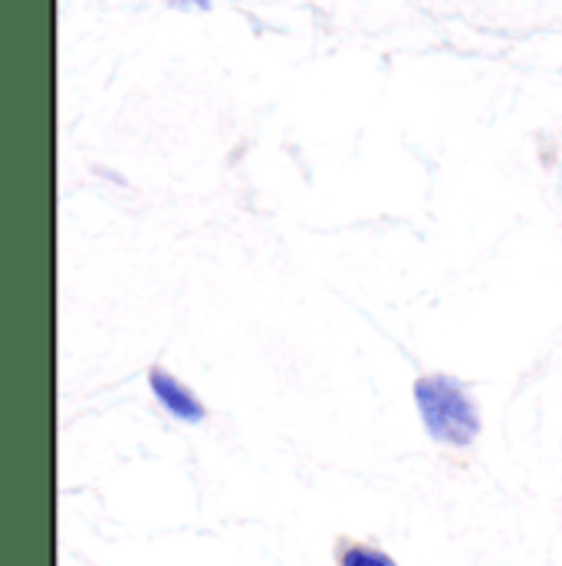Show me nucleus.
<instances>
[{
  "mask_svg": "<svg viewBox=\"0 0 562 566\" xmlns=\"http://www.w3.org/2000/svg\"><path fill=\"white\" fill-rule=\"evenodd\" d=\"M415 402L427 434L450 448H467L480 431V412L454 376H424L415 382Z\"/></svg>",
  "mask_w": 562,
  "mask_h": 566,
  "instance_id": "f257e3e1",
  "label": "nucleus"
},
{
  "mask_svg": "<svg viewBox=\"0 0 562 566\" xmlns=\"http://www.w3.org/2000/svg\"><path fill=\"white\" fill-rule=\"evenodd\" d=\"M148 389H151V396L165 406V412L168 416H174L178 422H201L204 419V406L194 399V392L184 386V382H178L171 373H165V369H151L148 373Z\"/></svg>",
  "mask_w": 562,
  "mask_h": 566,
  "instance_id": "f03ea898",
  "label": "nucleus"
},
{
  "mask_svg": "<svg viewBox=\"0 0 562 566\" xmlns=\"http://www.w3.org/2000/svg\"><path fill=\"white\" fill-rule=\"evenodd\" d=\"M339 566H399L389 554L375 551V547H362V544H352L339 554Z\"/></svg>",
  "mask_w": 562,
  "mask_h": 566,
  "instance_id": "7ed1b4c3",
  "label": "nucleus"
},
{
  "mask_svg": "<svg viewBox=\"0 0 562 566\" xmlns=\"http://www.w3.org/2000/svg\"><path fill=\"white\" fill-rule=\"evenodd\" d=\"M168 3L181 10H211V0H168Z\"/></svg>",
  "mask_w": 562,
  "mask_h": 566,
  "instance_id": "20e7f679",
  "label": "nucleus"
}]
</instances>
